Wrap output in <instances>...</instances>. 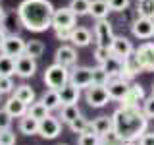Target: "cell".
Returning <instances> with one entry per match:
<instances>
[{
    "mask_svg": "<svg viewBox=\"0 0 154 145\" xmlns=\"http://www.w3.org/2000/svg\"><path fill=\"white\" fill-rule=\"evenodd\" d=\"M56 33V37L60 39V41H69V35H71V29H58Z\"/></svg>",
    "mask_w": 154,
    "mask_h": 145,
    "instance_id": "cell-44",
    "label": "cell"
},
{
    "mask_svg": "<svg viewBox=\"0 0 154 145\" xmlns=\"http://www.w3.org/2000/svg\"><path fill=\"white\" fill-rule=\"evenodd\" d=\"M77 21V16L69 10V6L66 8H54V14H52V29L58 31V29H73Z\"/></svg>",
    "mask_w": 154,
    "mask_h": 145,
    "instance_id": "cell-5",
    "label": "cell"
},
{
    "mask_svg": "<svg viewBox=\"0 0 154 145\" xmlns=\"http://www.w3.org/2000/svg\"><path fill=\"white\" fill-rule=\"evenodd\" d=\"M112 128L123 141H137L148 128V118L141 108L119 106L112 114Z\"/></svg>",
    "mask_w": 154,
    "mask_h": 145,
    "instance_id": "cell-2",
    "label": "cell"
},
{
    "mask_svg": "<svg viewBox=\"0 0 154 145\" xmlns=\"http://www.w3.org/2000/svg\"><path fill=\"white\" fill-rule=\"evenodd\" d=\"M58 95H60L62 105H77V101H79V95H81V89L67 81V83L62 87V89H58Z\"/></svg>",
    "mask_w": 154,
    "mask_h": 145,
    "instance_id": "cell-17",
    "label": "cell"
},
{
    "mask_svg": "<svg viewBox=\"0 0 154 145\" xmlns=\"http://www.w3.org/2000/svg\"><path fill=\"white\" fill-rule=\"evenodd\" d=\"M69 41L73 47H89L91 41H93V35L87 27H73L71 29V35H69Z\"/></svg>",
    "mask_w": 154,
    "mask_h": 145,
    "instance_id": "cell-18",
    "label": "cell"
},
{
    "mask_svg": "<svg viewBox=\"0 0 154 145\" xmlns=\"http://www.w3.org/2000/svg\"><path fill=\"white\" fill-rule=\"evenodd\" d=\"M6 35H8V33H6V29L0 25V48H2V43H4V39H6Z\"/></svg>",
    "mask_w": 154,
    "mask_h": 145,
    "instance_id": "cell-45",
    "label": "cell"
},
{
    "mask_svg": "<svg viewBox=\"0 0 154 145\" xmlns=\"http://www.w3.org/2000/svg\"><path fill=\"white\" fill-rule=\"evenodd\" d=\"M10 126H12V116L6 108H0V130H8Z\"/></svg>",
    "mask_w": 154,
    "mask_h": 145,
    "instance_id": "cell-42",
    "label": "cell"
},
{
    "mask_svg": "<svg viewBox=\"0 0 154 145\" xmlns=\"http://www.w3.org/2000/svg\"><path fill=\"white\" fill-rule=\"evenodd\" d=\"M141 72H143V68H141V64H139L135 52H133V54H129L127 58H123V74H122V77H125V79L131 81L133 77L139 76Z\"/></svg>",
    "mask_w": 154,
    "mask_h": 145,
    "instance_id": "cell-20",
    "label": "cell"
},
{
    "mask_svg": "<svg viewBox=\"0 0 154 145\" xmlns=\"http://www.w3.org/2000/svg\"><path fill=\"white\" fill-rule=\"evenodd\" d=\"M16 99L19 101H23L25 105H31V103H35V91H33V87L31 85H16V89H14V93H12Z\"/></svg>",
    "mask_w": 154,
    "mask_h": 145,
    "instance_id": "cell-23",
    "label": "cell"
},
{
    "mask_svg": "<svg viewBox=\"0 0 154 145\" xmlns=\"http://www.w3.org/2000/svg\"><path fill=\"white\" fill-rule=\"evenodd\" d=\"M6 16H8V14H6V10H4L2 6H0V23H2L4 19H6Z\"/></svg>",
    "mask_w": 154,
    "mask_h": 145,
    "instance_id": "cell-46",
    "label": "cell"
},
{
    "mask_svg": "<svg viewBox=\"0 0 154 145\" xmlns=\"http://www.w3.org/2000/svg\"><path fill=\"white\" fill-rule=\"evenodd\" d=\"M122 143H123V139L119 137L114 130H110V132L100 135V143L98 145H122Z\"/></svg>",
    "mask_w": 154,
    "mask_h": 145,
    "instance_id": "cell-34",
    "label": "cell"
},
{
    "mask_svg": "<svg viewBox=\"0 0 154 145\" xmlns=\"http://www.w3.org/2000/svg\"><path fill=\"white\" fill-rule=\"evenodd\" d=\"M112 12L106 0H91V8H89V16H93L94 19H108V14Z\"/></svg>",
    "mask_w": 154,
    "mask_h": 145,
    "instance_id": "cell-22",
    "label": "cell"
},
{
    "mask_svg": "<svg viewBox=\"0 0 154 145\" xmlns=\"http://www.w3.org/2000/svg\"><path fill=\"white\" fill-rule=\"evenodd\" d=\"M137 14L143 18L154 19V0H139L137 2Z\"/></svg>",
    "mask_w": 154,
    "mask_h": 145,
    "instance_id": "cell-32",
    "label": "cell"
},
{
    "mask_svg": "<svg viewBox=\"0 0 154 145\" xmlns=\"http://www.w3.org/2000/svg\"><path fill=\"white\" fill-rule=\"evenodd\" d=\"M54 60H56V64H60V66H64V68L77 66V50H75V47H71V45L58 47V50H56V54H54Z\"/></svg>",
    "mask_w": 154,
    "mask_h": 145,
    "instance_id": "cell-15",
    "label": "cell"
},
{
    "mask_svg": "<svg viewBox=\"0 0 154 145\" xmlns=\"http://www.w3.org/2000/svg\"><path fill=\"white\" fill-rule=\"evenodd\" d=\"M79 114H81V110H79V106H77V105H62V112H60V118L62 120H60V122L69 124V122H73Z\"/></svg>",
    "mask_w": 154,
    "mask_h": 145,
    "instance_id": "cell-29",
    "label": "cell"
},
{
    "mask_svg": "<svg viewBox=\"0 0 154 145\" xmlns=\"http://www.w3.org/2000/svg\"><path fill=\"white\" fill-rule=\"evenodd\" d=\"M129 79L125 77H110V81L106 83V89H108L110 101H122L129 91Z\"/></svg>",
    "mask_w": 154,
    "mask_h": 145,
    "instance_id": "cell-12",
    "label": "cell"
},
{
    "mask_svg": "<svg viewBox=\"0 0 154 145\" xmlns=\"http://www.w3.org/2000/svg\"><path fill=\"white\" fill-rule=\"evenodd\" d=\"M14 89H16V85H14L12 77H2L0 76V93L10 95V93H14Z\"/></svg>",
    "mask_w": 154,
    "mask_h": 145,
    "instance_id": "cell-39",
    "label": "cell"
},
{
    "mask_svg": "<svg viewBox=\"0 0 154 145\" xmlns=\"http://www.w3.org/2000/svg\"><path fill=\"white\" fill-rule=\"evenodd\" d=\"M0 145H16V134L12 130H0Z\"/></svg>",
    "mask_w": 154,
    "mask_h": 145,
    "instance_id": "cell-38",
    "label": "cell"
},
{
    "mask_svg": "<svg viewBox=\"0 0 154 145\" xmlns=\"http://www.w3.org/2000/svg\"><path fill=\"white\" fill-rule=\"evenodd\" d=\"M87 124H89V120H87L83 114H79V116L73 120V122H69L67 126H69V130H71L73 134H83V130L87 128Z\"/></svg>",
    "mask_w": 154,
    "mask_h": 145,
    "instance_id": "cell-35",
    "label": "cell"
},
{
    "mask_svg": "<svg viewBox=\"0 0 154 145\" xmlns=\"http://www.w3.org/2000/svg\"><path fill=\"white\" fill-rule=\"evenodd\" d=\"M69 83H73L79 89H87V87L93 83V68L73 66L69 70Z\"/></svg>",
    "mask_w": 154,
    "mask_h": 145,
    "instance_id": "cell-9",
    "label": "cell"
},
{
    "mask_svg": "<svg viewBox=\"0 0 154 145\" xmlns=\"http://www.w3.org/2000/svg\"><path fill=\"white\" fill-rule=\"evenodd\" d=\"M52 14L54 6L50 4V0H21L16 10L19 25L35 33L46 31L52 25Z\"/></svg>",
    "mask_w": 154,
    "mask_h": 145,
    "instance_id": "cell-1",
    "label": "cell"
},
{
    "mask_svg": "<svg viewBox=\"0 0 154 145\" xmlns=\"http://www.w3.org/2000/svg\"><path fill=\"white\" fill-rule=\"evenodd\" d=\"M135 56H137L143 72H154V43L152 41L141 43L139 48H135Z\"/></svg>",
    "mask_w": 154,
    "mask_h": 145,
    "instance_id": "cell-7",
    "label": "cell"
},
{
    "mask_svg": "<svg viewBox=\"0 0 154 145\" xmlns=\"http://www.w3.org/2000/svg\"><path fill=\"white\" fill-rule=\"evenodd\" d=\"M114 29H112V23L108 19H96L94 23V39H96V47H106L110 48L112 47V41H114Z\"/></svg>",
    "mask_w": 154,
    "mask_h": 145,
    "instance_id": "cell-6",
    "label": "cell"
},
{
    "mask_svg": "<svg viewBox=\"0 0 154 145\" xmlns=\"http://www.w3.org/2000/svg\"><path fill=\"white\" fill-rule=\"evenodd\" d=\"M122 145H135V141H123Z\"/></svg>",
    "mask_w": 154,
    "mask_h": 145,
    "instance_id": "cell-47",
    "label": "cell"
},
{
    "mask_svg": "<svg viewBox=\"0 0 154 145\" xmlns=\"http://www.w3.org/2000/svg\"><path fill=\"white\" fill-rule=\"evenodd\" d=\"M35 72H37V58L29 56V54H25V52L16 58V76H19V77H33Z\"/></svg>",
    "mask_w": 154,
    "mask_h": 145,
    "instance_id": "cell-14",
    "label": "cell"
},
{
    "mask_svg": "<svg viewBox=\"0 0 154 145\" xmlns=\"http://www.w3.org/2000/svg\"><path fill=\"white\" fill-rule=\"evenodd\" d=\"M152 95H154V85H152Z\"/></svg>",
    "mask_w": 154,
    "mask_h": 145,
    "instance_id": "cell-49",
    "label": "cell"
},
{
    "mask_svg": "<svg viewBox=\"0 0 154 145\" xmlns=\"http://www.w3.org/2000/svg\"><path fill=\"white\" fill-rule=\"evenodd\" d=\"M143 112L146 114V118H154V95H150L148 99H144V103H143Z\"/></svg>",
    "mask_w": 154,
    "mask_h": 145,
    "instance_id": "cell-40",
    "label": "cell"
},
{
    "mask_svg": "<svg viewBox=\"0 0 154 145\" xmlns=\"http://www.w3.org/2000/svg\"><path fill=\"white\" fill-rule=\"evenodd\" d=\"M67 81H69V68H64L60 64H50L45 70V83L50 89H62Z\"/></svg>",
    "mask_w": 154,
    "mask_h": 145,
    "instance_id": "cell-3",
    "label": "cell"
},
{
    "mask_svg": "<svg viewBox=\"0 0 154 145\" xmlns=\"http://www.w3.org/2000/svg\"><path fill=\"white\" fill-rule=\"evenodd\" d=\"M0 2H2V0H0Z\"/></svg>",
    "mask_w": 154,
    "mask_h": 145,
    "instance_id": "cell-51",
    "label": "cell"
},
{
    "mask_svg": "<svg viewBox=\"0 0 154 145\" xmlns=\"http://www.w3.org/2000/svg\"><path fill=\"white\" fill-rule=\"evenodd\" d=\"M42 103H45V106L48 110H56V108H60L62 106V101H60V95H58V91L56 89H48L45 95H42Z\"/></svg>",
    "mask_w": 154,
    "mask_h": 145,
    "instance_id": "cell-27",
    "label": "cell"
},
{
    "mask_svg": "<svg viewBox=\"0 0 154 145\" xmlns=\"http://www.w3.org/2000/svg\"><path fill=\"white\" fill-rule=\"evenodd\" d=\"M108 81H110V76L102 66L93 68V85H106Z\"/></svg>",
    "mask_w": 154,
    "mask_h": 145,
    "instance_id": "cell-33",
    "label": "cell"
},
{
    "mask_svg": "<svg viewBox=\"0 0 154 145\" xmlns=\"http://www.w3.org/2000/svg\"><path fill=\"white\" fill-rule=\"evenodd\" d=\"M139 145H154V132L152 134L144 132L141 137H139Z\"/></svg>",
    "mask_w": 154,
    "mask_h": 145,
    "instance_id": "cell-43",
    "label": "cell"
},
{
    "mask_svg": "<svg viewBox=\"0 0 154 145\" xmlns=\"http://www.w3.org/2000/svg\"><path fill=\"white\" fill-rule=\"evenodd\" d=\"M60 145H67V143H60Z\"/></svg>",
    "mask_w": 154,
    "mask_h": 145,
    "instance_id": "cell-50",
    "label": "cell"
},
{
    "mask_svg": "<svg viewBox=\"0 0 154 145\" xmlns=\"http://www.w3.org/2000/svg\"><path fill=\"white\" fill-rule=\"evenodd\" d=\"M19 132L25 134V135H35L38 134V120H35L33 116H21V120H19Z\"/></svg>",
    "mask_w": 154,
    "mask_h": 145,
    "instance_id": "cell-25",
    "label": "cell"
},
{
    "mask_svg": "<svg viewBox=\"0 0 154 145\" xmlns=\"http://www.w3.org/2000/svg\"><path fill=\"white\" fill-rule=\"evenodd\" d=\"M42 52H45V45L38 39H31V41H25V54L33 56V58H41Z\"/></svg>",
    "mask_w": 154,
    "mask_h": 145,
    "instance_id": "cell-30",
    "label": "cell"
},
{
    "mask_svg": "<svg viewBox=\"0 0 154 145\" xmlns=\"http://www.w3.org/2000/svg\"><path fill=\"white\" fill-rule=\"evenodd\" d=\"M60 132H62V122L50 114L38 122V135L45 139H54L60 135Z\"/></svg>",
    "mask_w": 154,
    "mask_h": 145,
    "instance_id": "cell-11",
    "label": "cell"
},
{
    "mask_svg": "<svg viewBox=\"0 0 154 145\" xmlns=\"http://www.w3.org/2000/svg\"><path fill=\"white\" fill-rule=\"evenodd\" d=\"M85 101L89 103V106H93V108H102V106H106L108 101H110L106 85H93L91 83L85 89Z\"/></svg>",
    "mask_w": 154,
    "mask_h": 145,
    "instance_id": "cell-4",
    "label": "cell"
},
{
    "mask_svg": "<svg viewBox=\"0 0 154 145\" xmlns=\"http://www.w3.org/2000/svg\"><path fill=\"white\" fill-rule=\"evenodd\" d=\"M0 76L2 77H12L16 76V58L8 54H0Z\"/></svg>",
    "mask_w": 154,
    "mask_h": 145,
    "instance_id": "cell-24",
    "label": "cell"
},
{
    "mask_svg": "<svg viewBox=\"0 0 154 145\" xmlns=\"http://www.w3.org/2000/svg\"><path fill=\"white\" fill-rule=\"evenodd\" d=\"M100 137L98 135H91V134H79L77 137V145H98Z\"/></svg>",
    "mask_w": 154,
    "mask_h": 145,
    "instance_id": "cell-37",
    "label": "cell"
},
{
    "mask_svg": "<svg viewBox=\"0 0 154 145\" xmlns=\"http://www.w3.org/2000/svg\"><path fill=\"white\" fill-rule=\"evenodd\" d=\"M91 8V0H69V10L75 14L77 18L87 16Z\"/></svg>",
    "mask_w": 154,
    "mask_h": 145,
    "instance_id": "cell-31",
    "label": "cell"
},
{
    "mask_svg": "<svg viewBox=\"0 0 154 145\" xmlns=\"http://www.w3.org/2000/svg\"><path fill=\"white\" fill-rule=\"evenodd\" d=\"M110 54H112V50H110V48H106V47H96L94 48V58H96V62H98V64H102V62Z\"/></svg>",
    "mask_w": 154,
    "mask_h": 145,
    "instance_id": "cell-41",
    "label": "cell"
},
{
    "mask_svg": "<svg viewBox=\"0 0 154 145\" xmlns=\"http://www.w3.org/2000/svg\"><path fill=\"white\" fill-rule=\"evenodd\" d=\"M110 50H112V54L114 56H118V58H127L129 54H133L135 52V47H133V43L129 41L127 37H123V35H116L114 37V41H112V47H110Z\"/></svg>",
    "mask_w": 154,
    "mask_h": 145,
    "instance_id": "cell-16",
    "label": "cell"
},
{
    "mask_svg": "<svg viewBox=\"0 0 154 145\" xmlns=\"http://www.w3.org/2000/svg\"><path fill=\"white\" fill-rule=\"evenodd\" d=\"M27 106L29 105H25L23 101H19V99H16V97H10L8 101H4V108L8 110V114L12 116V118H21V116H25L27 114Z\"/></svg>",
    "mask_w": 154,
    "mask_h": 145,
    "instance_id": "cell-19",
    "label": "cell"
},
{
    "mask_svg": "<svg viewBox=\"0 0 154 145\" xmlns=\"http://www.w3.org/2000/svg\"><path fill=\"white\" fill-rule=\"evenodd\" d=\"M93 126H94V134L100 137L102 134L110 132V130H114V128H112V116H98V118L93 120Z\"/></svg>",
    "mask_w": 154,
    "mask_h": 145,
    "instance_id": "cell-28",
    "label": "cell"
},
{
    "mask_svg": "<svg viewBox=\"0 0 154 145\" xmlns=\"http://www.w3.org/2000/svg\"><path fill=\"white\" fill-rule=\"evenodd\" d=\"M131 33L137 39H152L154 37V19L150 18H143V16H137L135 21L131 23Z\"/></svg>",
    "mask_w": 154,
    "mask_h": 145,
    "instance_id": "cell-10",
    "label": "cell"
},
{
    "mask_svg": "<svg viewBox=\"0 0 154 145\" xmlns=\"http://www.w3.org/2000/svg\"><path fill=\"white\" fill-rule=\"evenodd\" d=\"M27 114L33 116L35 120H38V122H41L42 118H46V116L50 114V110L45 106V103H42V101H38V103L35 101V103H31V105L27 106Z\"/></svg>",
    "mask_w": 154,
    "mask_h": 145,
    "instance_id": "cell-26",
    "label": "cell"
},
{
    "mask_svg": "<svg viewBox=\"0 0 154 145\" xmlns=\"http://www.w3.org/2000/svg\"><path fill=\"white\" fill-rule=\"evenodd\" d=\"M0 52H4V54H8L12 58L21 56L23 52H25V39H21L19 35H16V33H10V35H6V39H4Z\"/></svg>",
    "mask_w": 154,
    "mask_h": 145,
    "instance_id": "cell-8",
    "label": "cell"
},
{
    "mask_svg": "<svg viewBox=\"0 0 154 145\" xmlns=\"http://www.w3.org/2000/svg\"><path fill=\"white\" fill-rule=\"evenodd\" d=\"M144 89H143V85H139V83H131L129 85V91H127V95L122 99V106H125V108H139L143 103H144Z\"/></svg>",
    "mask_w": 154,
    "mask_h": 145,
    "instance_id": "cell-13",
    "label": "cell"
},
{
    "mask_svg": "<svg viewBox=\"0 0 154 145\" xmlns=\"http://www.w3.org/2000/svg\"><path fill=\"white\" fill-rule=\"evenodd\" d=\"M100 66L108 72L110 77H122V74H123V60L118 58V56H114V54H110Z\"/></svg>",
    "mask_w": 154,
    "mask_h": 145,
    "instance_id": "cell-21",
    "label": "cell"
},
{
    "mask_svg": "<svg viewBox=\"0 0 154 145\" xmlns=\"http://www.w3.org/2000/svg\"><path fill=\"white\" fill-rule=\"evenodd\" d=\"M2 97H4V95H2V93H0V103H2Z\"/></svg>",
    "mask_w": 154,
    "mask_h": 145,
    "instance_id": "cell-48",
    "label": "cell"
},
{
    "mask_svg": "<svg viewBox=\"0 0 154 145\" xmlns=\"http://www.w3.org/2000/svg\"><path fill=\"white\" fill-rule=\"evenodd\" d=\"M108 2V6L112 12H118V14H122L123 10H127L129 8V4H131V0H106Z\"/></svg>",
    "mask_w": 154,
    "mask_h": 145,
    "instance_id": "cell-36",
    "label": "cell"
}]
</instances>
